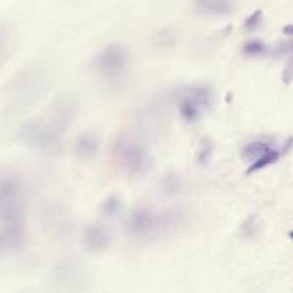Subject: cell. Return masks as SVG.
<instances>
[{"label": "cell", "mask_w": 293, "mask_h": 293, "mask_svg": "<svg viewBox=\"0 0 293 293\" xmlns=\"http://www.w3.org/2000/svg\"><path fill=\"white\" fill-rule=\"evenodd\" d=\"M98 139L93 134H84V136H81L80 139H79L76 150H78V153L80 156H83V158H92L98 152Z\"/></svg>", "instance_id": "cell-9"}, {"label": "cell", "mask_w": 293, "mask_h": 293, "mask_svg": "<svg viewBox=\"0 0 293 293\" xmlns=\"http://www.w3.org/2000/svg\"><path fill=\"white\" fill-rule=\"evenodd\" d=\"M119 158L122 159V163L132 170V172H139L145 167L146 163V155L143 149L134 143H126L123 142L119 145Z\"/></svg>", "instance_id": "cell-5"}, {"label": "cell", "mask_w": 293, "mask_h": 293, "mask_svg": "<svg viewBox=\"0 0 293 293\" xmlns=\"http://www.w3.org/2000/svg\"><path fill=\"white\" fill-rule=\"evenodd\" d=\"M283 33H285V34H289V36H291V34H293V25L285 26V27H283Z\"/></svg>", "instance_id": "cell-17"}, {"label": "cell", "mask_w": 293, "mask_h": 293, "mask_svg": "<svg viewBox=\"0 0 293 293\" xmlns=\"http://www.w3.org/2000/svg\"><path fill=\"white\" fill-rule=\"evenodd\" d=\"M261 20H262V10H256V12H253L250 16L246 19V22H244V29H246V30H255V29L261 25Z\"/></svg>", "instance_id": "cell-13"}, {"label": "cell", "mask_w": 293, "mask_h": 293, "mask_svg": "<svg viewBox=\"0 0 293 293\" xmlns=\"http://www.w3.org/2000/svg\"><path fill=\"white\" fill-rule=\"evenodd\" d=\"M265 50H266V46L261 40H252V42L246 43V46H244V53H247V54H261Z\"/></svg>", "instance_id": "cell-14"}, {"label": "cell", "mask_w": 293, "mask_h": 293, "mask_svg": "<svg viewBox=\"0 0 293 293\" xmlns=\"http://www.w3.org/2000/svg\"><path fill=\"white\" fill-rule=\"evenodd\" d=\"M211 102V92L206 87H193L180 100V113L186 120H195L200 114L202 107Z\"/></svg>", "instance_id": "cell-4"}, {"label": "cell", "mask_w": 293, "mask_h": 293, "mask_svg": "<svg viewBox=\"0 0 293 293\" xmlns=\"http://www.w3.org/2000/svg\"><path fill=\"white\" fill-rule=\"evenodd\" d=\"M128 62V53L125 48L119 45L107 46L106 49L102 50L96 57V66L98 69L106 76H113L119 73Z\"/></svg>", "instance_id": "cell-3"}, {"label": "cell", "mask_w": 293, "mask_h": 293, "mask_svg": "<svg viewBox=\"0 0 293 293\" xmlns=\"http://www.w3.org/2000/svg\"><path fill=\"white\" fill-rule=\"evenodd\" d=\"M110 243V235L103 226L93 225L86 229L84 233V244L90 252H100Z\"/></svg>", "instance_id": "cell-6"}, {"label": "cell", "mask_w": 293, "mask_h": 293, "mask_svg": "<svg viewBox=\"0 0 293 293\" xmlns=\"http://www.w3.org/2000/svg\"><path fill=\"white\" fill-rule=\"evenodd\" d=\"M23 214V202L20 196V186L13 176L0 175V217L15 225Z\"/></svg>", "instance_id": "cell-1"}, {"label": "cell", "mask_w": 293, "mask_h": 293, "mask_svg": "<svg viewBox=\"0 0 293 293\" xmlns=\"http://www.w3.org/2000/svg\"><path fill=\"white\" fill-rule=\"evenodd\" d=\"M289 59L285 65V69H283V75H282V79H283V83L285 84H289L292 83L293 80V42L289 45Z\"/></svg>", "instance_id": "cell-12"}, {"label": "cell", "mask_w": 293, "mask_h": 293, "mask_svg": "<svg viewBox=\"0 0 293 293\" xmlns=\"http://www.w3.org/2000/svg\"><path fill=\"white\" fill-rule=\"evenodd\" d=\"M131 229L133 233L136 235H147L150 233L153 229L156 228V219L153 214L147 212V211H137L132 214Z\"/></svg>", "instance_id": "cell-8"}, {"label": "cell", "mask_w": 293, "mask_h": 293, "mask_svg": "<svg viewBox=\"0 0 293 293\" xmlns=\"http://www.w3.org/2000/svg\"><path fill=\"white\" fill-rule=\"evenodd\" d=\"M293 146V137H291L288 142H286V145H285V149H283V153H288V150H291Z\"/></svg>", "instance_id": "cell-16"}, {"label": "cell", "mask_w": 293, "mask_h": 293, "mask_svg": "<svg viewBox=\"0 0 293 293\" xmlns=\"http://www.w3.org/2000/svg\"><path fill=\"white\" fill-rule=\"evenodd\" d=\"M269 150H270V146L267 143L253 142V143H249L243 149V158L247 159V160H256L258 158H261L262 155L267 153Z\"/></svg>", "instance_id": "cell-10"}, {"label": "cell", "mask_w": 293, "mask_h": 293, "mask_svg": "<svg viewBox=\"0 0 293 293\" xmlns=\"http://www.w3.org/2000/svg\"><path fill=\"white\" fill-rule=\"evenodd\" d=\"M195 6L202 13L214 15V16L230 15L235 9L232 0H195Z\"/></svg>", "instance_id": "cell-7"}, {"label": "cell", "mask_w": 293, "mask_h": 293, "mask_svg": "<svg viewBox=\"0 0 293 293\" xmlns=\"http://www.w3.org/2000/svg\"><path fill=\"white\" fill-rule=\"evenodd\" d=\"M279 159V153H277L276 150H269L267 153H265V155H262L261 158H258L256 160H253L252 163V166L247 169V173H253V172H256V170H261L263 167H266L267 164H272V163H275Z\"/></svg>", "instance_id": "cell-11"}, {"label": "cell", "mask_w": 293, "mask_h": 293, "mask_svg": "<svg viewBox=\"0 0 293 293\" xmlns=\"http://www.w3.org/2000/svg\"><path fill=\"white\" fill-rule=\"evenodd\" d=\"M120 209V200H117L116 197H110L103 203V212L105 214H114Z\"/></svg>", "instance_id": "cell-15"}, {"label": "cell", "mask_w": 293, "mask_h": 293, "mask_svg": "<svg viewBox=\"0 0 293 293\" xmlns=\"http://www.w3.org/2000/svg\"><path fill=\"white\" fill-rule=\"evenodd\" d=\"M291 238H292V239H293V232H291Z\"/></svg>", "instance_id": "cell-18"}, {"label": "cell", "mask_w": 293, "mask_h": 293, "mask_svg": "<svg viewBox=\"0 0 293 293\" xmlns=\"http://www.w3.org/2000/svg\"><path fill=\"white\" fill-rule=\"evenodd\" d=\"M59 129L54 126H49L40 122H29L22 126L20 129V139L27 146L46 149L53 146L57 142V136L60 134Z\"/></svg>", "instance_id": "cell-2"}]
</instances>
